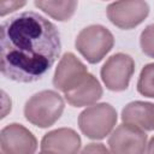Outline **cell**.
<instances>
[{"label":"cell","instance_id":"19","mask_svg":"<svg viewBox=\"0 0 154 154\" xmlns=\"http://www.w3.org/2000/svg\"><path fill=\"white\" fill-rule=\"evenodd\" d=\"M38 154H52V153H48V152H42V150H41V153H38Z\"/></svg>","mask_w":154,"mask_h":154},{"label":"cell","instance_id":"9","mask_svg":"<svg viewBox=\"0 0 154 154\" xmlns=\"http://www.w3.org/2000/svg\"><path fill=\"white\" fill-rule=\"evenodd\" d=\"M1 154H35L37 140L22 124L12 123L1 129Z\"/></svg>","mask_w":154,"mask_h":154},{"label":"cell","instance_id":"6","mask_svg":"<svg viewBox=\"0 0 154 154\" xmlns=\"http://www.w3.org/2000/svg\"><path fill=\"white\" fill-rule=\"evenodd\" d=\"M107 18L120 29H132L140 25L149 13V5L142 0L114 1L107 6Z\"/></svg>","mask_w":154,"mask_h":154},{"label":"cell","instance_id":"5","mask_svg":"<svg viewBox=\"0 0 154 154\" xmlns=\"http://www.w3.org/2000/svg\"><path fill=\"white\" fill-rule=\"evenodd\" d=\"M135 71L134 59L125 53L111 55L102 65L100 76L108 90L123 91L128 89L130 79Z\"/></svg>","mask_w":154,"mask_h":154},{"label":"cell","instance_id":"15","mask_svg":"<svg viewBox=\"0 0 154 154\" xmlns=\"http://www.w3.org/2000/svg\"><path fill=\"white\" fill-rule=\"evenodd\" d=\"M140 46L146 55L154 58V24L147 25L141 32Z\"/></svg>","mask_w":154,"mask_h":154},{"label":"cell","instance_id":"3","mask_svg":"<svg viewBox=\"0 0 154 154\" xmlns=\"http://www.w3.org/2000/svg\"><path fill=\"white\" fill-rule=\"evenodd\" d=\"M117 111L109 103H95L87 107L78 117L81 132L90 140H102L112 132L117 124Z\"/></svg>","mask_w":154,"mask_h":154},{"label":"cell","instance_id":"4","mask_svg":"<svg viewBox=\"0 0 154 154\" xmlns=\"http://www.w3.org/2000/svg\"><path fill=\"white\" fill-rule=\"evenodd\" d=\"M114 37L112 32L99 24L82 29L75 41L76 49L90 64L100 63L113 48Z\"/></svg>","mask_w":154,"mask_h":154},{"label":"cell","instance_id":"8","mask_svg":"<svg viewBox=\"0 0 154 154\" xmlns=\"http://www.w3.org/2000/svg\"><path fill=\"white\" fill-rule=\"evenodd\" d=\"M89 75L87 66L73 54L65 53L55 69L53 76V85L61 93H67L79 85Z\"/></svg>","mask_w":154,"mask_h":154},{"label":"cell","instance_id":"11","mask_svg":"<svg viewBox=\"0 0 154 154\" xmlns=\"http://www.w3.org/2000/svg\"><path fill=\"white\" fill-rule=\"evenodd\" d=\"M103 90L96 77L89 73L85 79L75 89L65 93V100L73 107L93 106L102 97Z\"/></svg>","mask_w":154,"mask_h":154},{"label":"cell","instance_id":"10","mask_svg":"<svg viewBox=\"0 0 154 154\" xmlns=\"http://www.w3.org/2000/svg\"><path fill=\"white\" fill-rule=\"evenodd\" d=\"M79 135L70 128H60L47 132L41 141V150L52 154H78Z\"/></svg>","mask_w":154,"mask_h":154},{"label":"cell","instance_id":"12","mask_svg":"<svg viewBox=\"0 0 154 154\" xmlns=\"http://www.w3.org/2000/svg\"><path fill=\"white\" fill-rule=\"evenodd\" d=\"M124 124L136 126L143 131L154 130V103L144 101H132L122 111Z\"/></svg>","mask_w":154,"mask_h":154},{"label":"cell","instance_id":"1","mask_svg":"<svg viewBox=\"0 0 154 154\" xmlns=\"http://www.w3.org/2000/svg\"><path fill=\"white\" fill-rule=\"evenodd\" d=\"M60 52L57 26L36 12H22L1 24L0 70L8 79L20 83L41 79Z\"/></svg>","mask_w":154,"mask_h":154},{"label":"cell","instance_id":"13","mask_svg":"<svg viewBox=\"0 0 154 154\" xmlns=\"http://www.w3.org/2000/svg\"><path fill=\"white\" fill-rule=\"evenodd\" d=\"M34 5L36 7H38L40 10H42L45 13H47L49 17H52L59 22H66L73 16V13L78 6V2L77 1L36 0L34 2Z\"/></svg>","mask_w":154,"mask_h":154},{"label":"cell","instance_id":"7","mask_svg":"<svg viewBox=\"0 0 154 154\" xmlns=\"http://www.w3.org/2000/svg\"><path fill=\"white\" fill-rule=\"evenodd\" d=\"M146 146V131L124 123L118 125L108 137L111 154H143Z\"/></svg>","mask_w":154,"mask_h":154},{"label":"cell","instance_id":"14","mask_svg":"<svg viewBox=\"0 0 154 154\" xmlns=\"http://www.w3.org/2000/svg\"><path fill=\"white\" fill-rule=\"evenodd\" d=\"M137 91L146 97L154 99V63L144 65L141 70L137 81Z\"/></svg>","mask_w":154,"mask_h":154},{"label":"cell","instance_id":"2","mask_svg":"<svg viewBox=\"0 0 154 154\" xmlns=\"http://www.w3.org/2000/svg\"><path fill=\"white\" fill-rule=\"evenodd\" d=\"M64 99L54 90H42L34 94L24 106L25 119L35 126L49 128L63 114Z\"/></svg>","mask_w":154,"mask_h":154},{"label":"cell","instance_id":"18","mask_svg":"<svg viewBox=\"0 0 154 154\" xmlns=\"http://www.w3.org/2000/svg\"><path fill=\"white\" fill-rule=\"evenodd\" d=\"M143 154H154V136H153V137L149 140V142L147 143Z\"/></svg>","mask_w":154,"mask_h":154},{"label":"cell","instance_id":"16","mask_svg":"<svg viewBox=\"0 0 154 154\" xmlns=\"http://www.w3.org/2000/svg\"><path fill=\"white\" fill-rule=\"evenodd\" d=\"M26 2L25 1H16V0H0V16L4 17L10 12H13L22 6H24Z\"/></svg>","mask_w":154,"mask_h":154},{"label":"cell","instance_id":"17","mask_svg":"<svg viewBox=\"0 0 154 154\" xmlns=\"http://www.w3.org/2000/svg\"><path fill=\"white\" fill-rule=\"evenodd\" d=\"M79 154H111V152L102 143H89Z\"/></svg>","mask_w":154,"mask_h":154}]
</instances>
